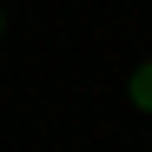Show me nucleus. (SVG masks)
Returning a JSON list of instances; mask_svg holds the SVG:
<instances>
[{
    "instance_id": "obj_1",
    "label": "nucleus",
    "mask_w": 152,
    "mask_h": 152,
    "mask_svg": "<svg viewBox=\"0 0 152 152\" xmlns=\"http://www.w3.org/2000/svg\"><path fill=\"white\" fill-rule=\"evenodd\" d=\"M126 93H132V106H139V113L152 119V60H139V66H132V80H126Z\"/></svg>"
},
{
    "instance_id": "obj_2",
    "label": "nucleus",
    "mask_w": 152,
    "mask_h": 152,
    "mask_svg": "<svg viewBox=\"0 0 152 152\" xmlns=\"http://www.w3.org/2000/svg\"><path fill=\"white\" fill-rule=\"evenodd\" d=\"M0 33H7V13H0Z\"/></svg>"
}]
</instances>
